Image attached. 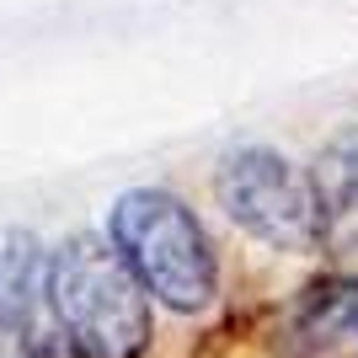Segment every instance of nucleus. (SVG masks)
Wrapping results in <instances>:
<instances>
[{
  "instance_id": "obj_5",
  "label": "nucleus",
  "mask_w": 358,
  "mask_h": 358,
  "mask_svg": "<svg viewBox=\"0 0 358 358\" xmlns=\"http://www.w3.org/2000/svg\"><path fill=\"white\" fill-rule=\"evenodd\" d=\"M310 187H315V209H321V246L358 252V123L321 150Z\"/></svg>"
},
{
  "instance_id": "obj_3",
  "label": "nucleus",
  "mask_w": 358,
  "mask_h": 358,
  "mask_svg": "<svg viewBox=\"0 0 358 358\" xmlns=\"http://www.w3.org/2000/svg\"><path fill=\"white\" fill-rule=\"evenodd\" d=\"M214 198L230 214V224H241L252 241H262L273 252H315L321 246L315 187L278 150H230L214 171Z\"/></svg>"
},
{
  "instance_id": "obj_6",
  "label": "nucleus",
  "mask_w": 358,
  "mask_h": 358,
  "mask_svg": "<svg viewBox=\"0 0 358 358\" xmlns=\"http://www.w3.org/2000/svg\"><path fill=\"white\" fill-rule=\"evenodd\" d=\"M0 358H32L27 337H22V327L11 321V310L0 305Z\"/></svg>"
},
{
  "instance_id": "obj_4",
  "label": "nucleus",
  "mask_w": 358,
  "mask_h": 358,
  "mask_svg": "<svg viewBox=\"0 0 358 358\" xmlns=\"http://www.w3.org/2000/svg\"><path fill=\"white\" fill-rule=\"evenodd\" d=\"M343 343H358V284L353 278L310 284L284 315L278 353L284 358H327Z\"/></svg>"
},
{
  "instance_id": "obj_2",
  "label": "nucleus",
  "mask_w": 358,
  "mask_h": 358,
  "mask_svg": "<svg viewBox=\"0 0 358 358\" xmlns=\"http://www.w3.org/2000/svg\"><path fill=\"white\" fill-rule=\"evenodd\" d=\"M113 252L129 262L145 294H155L166 310H203L220 289V262L203 236L198 214L166 187H129L113 203Z\"/></svg>"
},
{
  "instance_id": "obj_1",
  "label": "nucleus",
  "mask_w": 358,
  "mask_h": 358,
  "mask_svg": "<svg viewBox=\"0 0 358 358\" xmlns=\"http://www.w3.org/2000/svg\"><path fill=\"white\" fill-rule=\"evenodd\" d=\"M54 321L86 358H139L150 348V294L107 236H70L48 262Z\"/></svg>"
}]
</instances>
